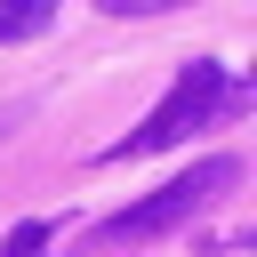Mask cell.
I'll return each instance as SVG.
<instances>
[{
	"instance_id": "6da1fadb",
	"label": "cell",
	"mask_w": 257,
	"mask_h": 257,
	"mask_svg": "<svg viewBox=\"0 0 257 257\" xmlns=\"http://www.w3.org/2000/svg\"><path fill=\"white\" fill-rule=\"evenodd\" d=\"M225 185H241V161L233 153H217V161H201V169H185V177H169L161 193H145L137 209H120V217H104L96 233H88V249H137V241H161L169 225H185L209 193H225Z\"/></svg>"
},
{
	"instance_id": "7a4b0ae2",
	"label": "cell",
	"mask_w": 257,
	"mask_h": 257,
	"mask_svg": "<svg viewBox=\"0 0 257 257\" xmlns=\"http://www.w3.org/2000/svg\"><path fill=\"white\" fill-rule=\"evenodd\" d=\"M217 96H225V64L217 56H193L185 72H177V88L145 112V128H128L120 145H104V161H137V153H169L177 137H193L209 112H217Z\"/></svg>"
},
{
	"instance_id": "3957f363",
	"label": "cell",
	"mask_w": 257,
	"mask_h": 257,
	"mask_svg": "<svg viewBox=\"0 0 257 257\" xmlns=\"http://www.w3.org/2000/svg\"><path fill=\"white\" fill-rule=\"evenodd\" d=\"M56 24V0H0V48H16V40H40Z\"/></svg>"
},
{
	"instance_id": "277c9868",
	"label": "cell",
	"mask_w": 257,
	"mask_h": 257,
	"mask_svg": "<svg viewBox=\"0 0 257 257\" xmlns=\"http://www.w3.org/2000/svg\"><path fill=\"white\" fill-rule=\"evenodd\" d=\"M0 257H48V217H24L16 233H8V249Z\"/></svg>"
},
{
	"instance_id": "5b68a950",
	"label": "cell",
	"mask_w": 257,
	"mask_h": 257,
	"mask_svg": "<svg viewBox=\"0 0 257 257\" xmlns=\"http://www.w3.org/2000/svg\"><path fill=\"white\" fill-rule=\"evenodd\" d=\"M96 8H112V16H161V8H177V0H96Z\"/></svg>"
},
{
	"instance_id": "8992f818",
	"label": "cell",
	"mask_w": 257,
	"mask_h": 257,
	"mask_svg": "<svg viewBox=\"0 0 257 257\" xmlns=\"http://www.w3.org/2000/svg\"><path fill=\"white\" fill-rule=\"evenodd\" d=\"M16 112H24V104H8V112H0V137H8V120H16Z\"/></svg>"
}]
</instances>
